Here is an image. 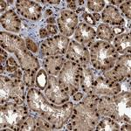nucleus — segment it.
Wrapping results in <instances>:
<instances>
[{"instance_id": "f257e3e1", "label": "nucleus", "mask_w": 131, "mask_h": 131, "mask_svg": "<svg viewBox=\"0 0 131 131\" xmlns=\"http://www.w3.org/2000/svg\"><path fill=\"white\" fill-rule=\"evenodd\" d=\"M26 101L31 113L47 120L53 129L64 128L70 119L74 106L72 101H67L62 105L53 104L46 98L40 90L35 88H31L27 91Z\"/></svg>"}, {"instance_id": "f03ea898", "label": "nucleus", "mask_w": 131, "mask_h": 131, "mask_svg": "<svg viewBox=\"0 0 131 131\" xmlns=\"http://www.w3.org/2000/svg\"><path fill=\"white\" fill-rule=\"evenodd\" d=\"M100 119L97 107L81 101L73 106L72 115L65 127L68 130H94Z\"/></svg>"}, {"instance_id": "7ed1b4c3", "label": "nucleus", "mask_w": 131, "mask_h": 131, "mask_svg": "<svg viewBox=\"0 0 131 131\" xmlns=\"http://www.w3.org/2000/svg\"><path fill=\"white\" fill-rule=\"evenodd\" d=\"M88 50L92 67L102 73L111 69L119 57L114 46L106 41H94Z\"/></svg>"}, {"instance_id": "20e7f679", "label": "nucleus", "mask_w": 131, "mask_h": 131, "mask_svg": "<svg viewBox=\"0 0 131 131\" xmlns=\"http://www.w3.org/2000/svg\"><path fill=\"white\" fill-rule=\"evenodd\" d=\"M1 130H19L26 117L29 115L27 107L9 101L1 104Z\"/></svg>"}, {"instance_id": "39448f33", "label": "nucleus", "mask_w": 131, "mask_h": 131, "mask_svg": "<svg viewBox=\"0 0 131 131\" xmlns=\"http://www.w3.org/2000/svg\"><path fill=\"white\" fill-rule=\"evenodd\" d=\"M82 67L73 61L67 60L62 69L57 75L59 82L69 96H73L80 89Z\"/></svg>"}, {"instance_id": "423d86ee", "label": "nucleus", "mask_w": 131, "mask_h": 131, "mask_svg": "<svg viewBox=\"0 0 131 131\" xmlns=\"http://www.w3.org/2000/svg\"><path fill=\"white\" fill-rule=\"evenodd\" d=\"M1 88V104L13 101L17 104L23 105L25 101V86L23 80L12 79L8 76H0Z\"/></svg>"}, {"instance_id": "0eeeda50", "label": "nucleus", "mask_w": 131, "mask_h": 131, "mask_svg": "<svg viewBox=\"0 0 131 131\" xmlns=\"http://www.w3.org/2000/svg\"><path fill=\"white\" fill-rule=\"evenodd\" d=\"M130 53L121 55L117 58L115 66L111 69L103 72L102 75L111 81L121 82L130 79Z\"/></svg>"}, {"instance_id": "6e6552de", "label": "nucleus", "mask_w": 131, "mask_h": 131, "mask_svg": "<svg viewBox=\"0 0 131 131\" xmlns=\"http://www.w3.org/2000/svg\"><path fill=\"white\" fill-rule=\"evenodd\" d=\"M69 39L62 34H57L44 39L39 48L42 55L46 57L54 55H64L69 45Z\"/></svg>"}, {"instance_id": "1a4fd4ad", "label": "nucleus", "mask_w": 131, "mask_h": 131, "mask_svg": "<svg viewBox=\"0 0 131 131\" xmlns=\"http://www.w3.org/2000/svg\"><path fill=\"white\" fill-rule=\"evenodd\" d=\"M115 105V121L121 123H130L131 94L130 91H121L112 96Z\"/></svg>"}, {"instance_id": "9d476101", "label": "nucleus", "mask_w": 131, "mask_h": 131, "mask_svg": "<svg viewBox=\"0 0 131 131\" xmlns=\"http://www.w3.org/2000/svg\"><path fill=\"white\" fill-rule=\"evenodd\" d=\"M44 95L50 102L55 105L64 104L69 101L70 97L61 86L57 76L52 75H48L47 86L44 90Z\"/></svg>"}, {"instance_id": "9b49d317", "label": "nucleus", "mask_w": 131, "mask_h": 131, "mask_svg": "<svg viewBox=\"0 0 131 131\" xmlns=\"http://www.w3.org/2000/svg\"><path fill=\"white\" fill-rule=\"evenodd\" d=\"M122 90L120 82L111 81L107 80L102 75L95 77L93 85L92 94L97 96H114Z\"/></svg>"}, {"instance_id": "f8f14e48", "label": "nucleus", "mask_w": 131, "mask_h": 131, "mask_svg": "<svg viewBox=\"0 0 131 131\" xmlns=\"http://www.w3.org/2000/svg\"><path fill=\"white\" fill-rule=\"evenodd\" d=\"M59 30L63 36L71 37L79 25V18L75 12L69 10H62L57 18Z\"/></svg>"}, {"instance_id": "ddd939ff", "label": "nucleus", "mask_w": 131, "mask_h": 131, "mask_svg": "<svg viewBox=\"0 0 131 131\" xmlns=\"http://www.w3.org/2000/svg\"><path fill=\"white\" fill-rule=\"evenodd\" d=\"M66 59L73 61L81 67H85L90 64L89 50L86 46L78 43L75 40H72L69 42L66 52Z\"/></svg>"}, {"instance_id": "4468645a", "label": "nucleus", "mask_w": 131, "mask_h": 131, "mask_svg": "<svg viewBox=\"0 0 131 131\" xmlns=\"http://www.w3.org/2000/svg\"><path fill=\"white\" fill-rule=\"evenodd\" d=\"M15 5L17 12L26 19L31 21L40 19L42 16V7L37 2L18 0Z\"/></svg>"}, {"instance_id": "2eb2a0df", "label": "nucleus", "mask_w": 131, "mask_h": 131, "mask_svg": "<svg viewBox=\"0 0 131 131\" xmlns=\"http://www.w3.org/2000/svg\"><path fill=\"white\" fill-rule=\"evenodd\" d=\"M0 37H1V41H0L1 47L7 52L16 53L18 52L26 50L25 41L18 36L6 31H1Z\"/></svg>"}, {"instance_id": "dca6fc26", "label": "nucleus", "mask_w": 131, "mask_h": 131, "mask_svg": "<svg viewBox=\"0 0 131 131\" xmlns=\"http://www.w3.org/2000/svg\"><path fill=\"white\" fill-rule=\"evenodd\" d=\"M15 56L23 72L36 73L40 67L38 59L27 49L22 52H16Z\"/></svg>"}, {"instance_id": "f3484780", "label": "nucleus", "mask_w": 131, "mask_h": 131, "mask_svg": "<svg viewBox=\"0 0 131 131\" xmlns=\"http://www.w3.org/2000/svg\"><path fill=\"white\" fill-rule=\"evenodd\" d=\"M73 37L76 42L89 47L96 39V31L94 29V27L81 22L78 25L73 33Z\"/></svg>"}, {"instance_id": "a211bd4d", "label": "nucleus", "mask_w": 131, "mask_h": 131, "mask_svg": "<svg viewBox=\"0 0 131 131\" xmlns=\"http://www.w3.org/2000/svg\"><path fill=\"white\" fill-rule=\"evenodd\" d=\"M101 20L104 24L114 25V26H122L125 24L123 17L120 13L119 10H117L113 5H107L105 9L102 10V13L101 16Z\"/></svg>"}, {"instance_id": "6ab92c4d", "label": "nucleus", "mask_w": 131, "mask_h": 131, "mask_svg": "<svg viewBox=\"0 0 131 131\" xmlns=\"http://www.w3.org/2000/svg\"><path fill=\"white\" fill-rule=\"evenodd\" d=\"M1 25L6 31L19 32L21 20L13 10H8L1 15Z\"/></svg>"}, {"instance_id": "aec40b11", "label": "nucleus", "mask_w": 131, "mask_h": 131, "mask_svg": "<svg viewBox=\"0 0 131 131\" xmlns=\"http://www.w3.org/2000/svg\"><path fill=\"white\" fill-rule=\"evenodd\" d=\"M67 59L62 55H54L46 57L43 60L44 69L48 75L57 76L62 69Z\"/></svg>"}, {"instance_id": "412c9836", "label": "nucleus", "mask_w": 131, "mask_h": 131, "mask_svg": "<svg viewBox=\"0 0 131 131\" xmlns=\"http://www.w3.org/2000/svg\"><path fill=\"white\" fill-rule=\"evenodd\" d=\"M97 110L101 117H109L115 119V105L112 96H99Z\"/></svg>"}, {"instance_id": "4be33fe9", "label": "nucleus", "mask_w": 131, "mask_h": 131, "mask_svg": "<svg viewBox=\"0 0 131 131\" xmlns=\"http://www.w3.org/2000/svg\"><path fill=\"white\" fill-rule=\"evenodd\" d=\"M94 80H95V73H94V68L89 67V65L82 67L80 86L85 94H92Z\"/></svg>"}, {"instance_id": "5701e85b", "label": "nucleus", "mask_w": 131, "mask_h": 131, "mask_svg": "<svg viewBox=\"0 0 131 131\" xmlns=\"http://www.w3.org/2000/svg\"><path fill=\"white\" fill-rule=\"evenodd\" d=\"M113 46L116 52L121 55L130 53L131 51V35L130 32L122 33L115 37Z\"/></svg>"}, {"instance_id": "b1692460", "label": "nucleus", "mask_w": 131, "mask_h": 131, "mask_svg": "<svg viewBox=\"0 0 131 131\" xmlns=\"http://www.w3.org/2000/svg\"><path fill=\"white\" fill-rule=\"evenodd\" d=\"M19 64L17 63V61L13 57H10L7 59L5 65L1 67V73H6L9 74L10 78L12 79H19L22 80L23 78V70L19 68Z\"/></svg>"}, {"instance_id": "393cba45", "label": "nucleus", "mask_w": 131, "mask_h": 131, "mask_svg": "<svg viewBox=\"0 0 131 131\" xmlns=\"http://www.w3.org/2000/svg\"><path fill=\"white\" fill-rule=\"evenodd\" d=\"M96 38H98L100 40L106 41L110 43L115 39V35L113 33L110 25L107 24H101L98 25L96 30Z\"/></svg>"}, {"instance_id": "a878e982", "label": "nucleus", "mask_w": 131, "mask_h": 131, "mask_svg": "<svg viewBox=\"0 0 131 131\" xmlns=\"http://www.w3.org/2000/svg\"><path fill=\"white\" fill-rule=\"evenodd\" d=\"M95 130L99 131H117L120 130V125L117 122L109 117H102L97 123Z\"/></svg>"}, {"instance_id": "bb28decb", "label": "nucleus", "mask_w": 131, "mask_h": 131, "mask_svg": "<svg viewBox=\"0 0 131 131\" xmlns=\"http://www.w3.org/2000/svg\"><path fill=\"white\" fill-rule=\"evenodd\" d=\"M48 82V74L45 69H40L36 74L35 79V86L38 89L45 90Z\"/></svg>"}, {"instance_id": "cd10ccee", "label": "nucleus", "mask_w": 131, "mask_h": 131, "mask_svg": "<svg viewBox=\"0 0 131 131\" xmlns=\"http://www.w3.org/2000/svg\"><path fill=\"white\" fill-rule=\"evenodd\" d=\"M19 130L30 131V130H36V115L34 114L29 115L23 122V124L20 126Z\"/></svg>"}, {"instance_id": "c85d7f7f", "label": "nucleus", "mask_w": 131, "mask_h": 131, "mask_svg": "<svg viewBox=\"0 0 131 131\" xmlns=\"http://www.w3.org/2000/svg\"><path fill=\"white\" fill-rule=\"evenodd\" d=\"M36 115V130H54L53 127L47 120L40 115Z\"/></svg>"}, {"instance_id": "c756f323", "label": "nucleus", "mask_w": 131, "mask_h": 131, "mask_svg": "<svg viewBox=\"0 0 131 131\" xmlns=\"http://www.w3.org/2000/svg\"><path fill=\"white\" fill-rule=\"evenodd\" d=\"M58 33V27L55 25L49 24L47 25L45 28H42L39 31V36L42 39H45V38L48 37H52V36H55Z\"/></svg>"}, {"instance_id": "7c9ffc66", "label": "nucleus", "mask_w": 131, "mask_h": 131, "mask_svg": "<svg viewBox=\"0 0 131 131\" xmlns=\"http://www.w3.org/2000/svg\"><path fill=\"white\" fill-rule=\"evenodd\" d=\"M86 7L88 9L94 12V13H98L101 12L105 7V1L98 0V1H88L86 2Z\"/></svg>"}, {"instance_id": "2f4dec72", "label": "nucleus", "mask_w": 131, "mask_h": 131, "mask_svg": "<svg viewBox=\"0 0 131 131\" xmlns=\"http://www.w3.org/2000/svg\"><path fill=\"white\" fill-rule=\"evenodd\" d=\"M36 74L37 73H28V72H24L23 73V81L25 84V86H29V88H33L35 86V79Z\"/></svg>"}, {"instance_id": "473e14b6", "label": "nucleus", "mask_w": 131, "mask_h": 131, "mask_svg": "<svg viewBox=\"0 0 131 131\" xmlns=\"http://www.w3.org/2000/svg\"><path fill=\"white\" fill-rule=\"evenodd\" d=\"M131 1H125L120 5V9H121L122 13L128 18V20H130L131 18Z\"/></svg>"}, {"instance_id": "72a5a7b5", "label": "nucleus", "mask_w": 131, "mask_h": 131, "mask_svg": "<svg viewBox=\"0 0 131 131\" xmlns=\"http://www.w3.org/2000/svg\"><path fill=\"white\" fill-rule=\"evenodd\" d=\"M25 46H26L27 50L30 51L31 52H38L39 47H38L37 44L32 39H31L30 38H26L25 39Z\"/></svg>"}, {"instance_id": "f704fd0d", "label": "nucleus", "mask_w": 131, "mask_h": 131, "mask_svg": "<svg viewBox=\"0 0 131 131\" xmlns=\"http://www.w3.org/2000/svg\"><path fill=\"white\" fill-rule=\"evenodd\" d=\"M81 18H82V19L84 20L83 23H85V24L90 25V26H92V27L94 26V25L97 24L92 14L88 13V12H84V13L82 14Z\"/></svg>"}, {"instance_id": "c9c22d12", "label": "nucleus", "mask_w": 131, "mask_h": 131, "mask_svg": "<svg viewBox=\"0 0 131 131\" xmlns=\"http://www.w3.org/2000/svg\"><path fill=\"white\" fill-rule=\"evenodd\" d=\"M8 59L7 52H5V50H4L3 48H1V52H0V61H1V67H3L5 65V62Z\"/></svg>"}, {"instance_id": "e433bc0d", "label": "nucleus", "mask_w": 131, "mask_h": 131, "mask_svg": "<svg viewBox=\"0 0 131 131\" xmlns=\"http://www.w3.org/2000/svg\"><path fill=\"white\" fill-rule=\"evenodd\" d=\"M111 28H112V31H113L114 35L122 34V33H123V31H125L122 26H114V27H111Z\"/></svg>"}, {"instance_id": "4c0bfd02", "label": "nucleus", "mask_w": 131, "mask_h": 131, "mask_svg": "<svg viewBox=\"0 0 131 131\" xmlns=\"http://www.w3.org/2000/svg\"><path fill=\"white\" fill-rule=\"evenodd\" d=\"M67 8H69L72 12L76 10V2L75 1H67Z\"/></svg>"}, {"instance_id": "58836bf2", "label": "nucleus", "mask_w": 131, "mask_h": 131, "mask_svg": "<svg viewBox=\"0 0 131 131\" xmlns=\"http://www.w3.org/2000/svg\"><path fill=\"white\" fill-rule=\"evenodd\" d=\"M82 98H83V94H82V93H81V92H79V91H78L77 93H75V94L73 95V101H81Z\"/></svg>"}, {"instance_id": "ea45409f", "label": "nucleus", "mask_w": 131, "mask_h": 131, "mask_svg": "<svg viewBox=\"0 0 131 131\" xmlns=\"http://www.w3.org/2000/svg\"><path fill=\"white\" fill-rule=\"evenodd\" d=\"M120 130H131V125L130 123H123L122 126H120Z\"/></svg>"}, {"instance_id": "a19ab883", "label": "nucleus", "mask_w": 131, "mask_h": 131, "mask_svg": "<svg viewBox=\"0 0 131 131\" xmlns=\"http://www.w3.org/2000/svg\"><path fill=\"white\" fill-rule=\"evenodd\" d=\"M0 3H1V8H0V9H1V12H2V14H3V12H5V9H6L7 4H6L5 1H3V0H2V1L0 2Z\"/></svg>"}, {"instance_id": "79ce46f5", "label": "nucleus", "mask_w": 131, "mask_h": 131, "mask_svg": "<svg viewBox=\"0 0 131 131\" xmlns=\"http://www.w3.org/2000/svg\"><path fill=\"white\" fill-rule=\"evenodd\" d=\"M44 4H48V5H59L60 3V1H42Z\"/></svg>"}, {"instance_id": "37998d69", "label": "nucleus", "mask_w": 131, "mask_h": 131, "mask_svg": "<svg viewBox=\"0 0 131 131\" xmlns=\"http://www.w3.org/2000/svg\"><path fill=\"white\" fill-rule=\"evenodd\" d=\"M93 17H94V20H95L96 23H98L101 19V15H99L98 13H94L93 14Z\"/></svg>"}, {"instance_id": "c03bdc74", "label": "nucleus", "mask_w": 131, "mask_h": 131, "mask_svg": "<svg viewBox=\"0 0 131 131\" xmlns=\"http://www.w3.org/2000/svg\"><path fill=\"white\" fill-rule=\"evenodd\" d=\"M110 3L114 5H121L122 3H123V1H122V0H119V1H110Z\"/></svg>"}, {"instance_id": "a18cd8bd", "label": "nucleus", "mask_w": 131, "mask_h": 131, "mask_svg": "<svg viewBox=\"0 0 131 131\" xmlns=\"http://www.w3.org/2000/svg\"><path fill=\"white\" fill-rule=\"evenodd\" d=\"M46 22H47V23H52V25H54V18H53V17H49V18H48V19L46 20Z\"/></svg>"}, {"instance_id": "49530a36", "label": "nucleus", "mask_w": 131, "mask_h": 131, "mask_svg": "<svg viewBox=\"0 0 131 131\" xmlns=\"http://www.w3.org/2000/svg\"><path fill=\"white\" fill-rule=\"evenodd\" d=\"M52 10H51L50 9H47L46 10V14L45 15L46 16V17H49V16H52Z\"/></svg>"}]
</instances>
